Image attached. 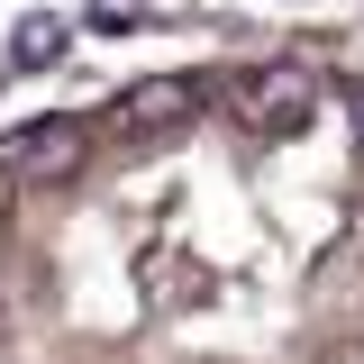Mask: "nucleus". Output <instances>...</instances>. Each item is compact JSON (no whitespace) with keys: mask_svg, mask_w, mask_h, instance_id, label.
Returning a JSON list of instances; mask_svg holds the SVG:
<instances>
[{"mask_svg":"<svg viewBox=\"0 0 364 364\" xmlns=\"http://www.w3.org/2000/svg\"><path fill=\"white\" fill-rule=\"evenodd\" d=\"M64 37H73L64 18H18V37H9V55H18V64H55V55H64Z\"/></svg>","mask_w":364,"mask_h":364,"instance_id":"1","label":"nucleus"},{"mask_svg":"<svg viewBox=\"0 0 364 364\" xmlns=\"http://www.w3.org/2000/svg\"><path fill=\"white\" fill-rule=\"evenodd\" d=\"M91 18H100V28H136V18H146V9H136V0H100V9H91Z\"/></svg>","mask_w":364,"mask_h":364,"instance_id":"2","label":"nucleus"},{"mask_svg":"<svg viewBox=\"0 0 364 364\" xmlns=\"http://www.w3.org/2000/svg\"><path fill=\"white\" fill-rule=\"evenodd\" d=\"M346 128H355V146H364V82H346Z\"/></svg>","mask_w":364,"mask_h":364,"instance_id":"3","label":"nucleus"}]
</instances>
